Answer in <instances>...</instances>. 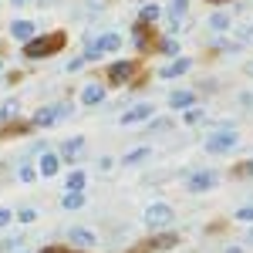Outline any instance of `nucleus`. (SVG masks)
Segmentation results:
<instances>
[{
	"mask_svg": "<svg viewBox=\"0 0 253 253\" xmlns=\"http://www.w3.org/2000/svg\"><path fill=\"white\" fill-rule=\"evenodd\" d=\"M64 47V34H47V38H31L24 44V58L41 61V58H51Z\"/></svg>",
	"mask_w": 253,
	"mask_h": 253,
	"instance_id": "f257e3e1",
	"label": "nucleus"
},
{
	"mask_svg": "<svg viewBox=\"0 0 253 253\" xmlns=\"http://www.w3.org/2000/svg\"><path fill=\"white\" fill-rule=\"evenodd\" d=\"M236 145H240V135L236 132H213V135L206 138V152H213V156H223V152H233Z\"/></svg>",
	"mask_w": 253,
	"mask_h": 253,
	"instance_id": "f03ea898",
	"label": "nucleus"
},
{
	"mask_svg": "<svg viewBox=\"0 0 253 253\" xmlns=\"http://www.w3.org/2000/svg\"><path fill=\"white\" fill-rule=\"evenodd\" d=\"M175 219V213H172V206L169 203H152L149 210H145V223L152 226V230H159V226H169Z\"/></svg>",
	"mask_w": 253,
	"mask_h": 253,
	"instance_id": "7ed1b4c3",
	"label": "nucleus"
},
{
	"mask_svg": "<svg viewBox=\"0 0 253 253\" xmlns=\"http://www.w3.org/2000/svg\"><path fill=\"white\" fill-rule=\"evenodd\" d=\"M122 47V38L118 34H105V38H98L88 44V51H84V61H98L105 51H118Z\"/></svg>",
	"mask_w": 253,
	"mask_h": 253,
	"instance_id": "20e7f679",
	"label": "nucleus"
},
{
	"mask_svg": "<svg viewBox=\"0 0 253 253\" xmlns=\"http://www.w3.org/2000/svg\"><path fill=\"white\" fill-rule=\"evenodd\" d=\"M216 182H219V175H216L213 169H203V172H193V175H189L186 189H189V193H210Z\"/></svg>",
	"mask_w": 253,
	"mask_h": 253,
	"instance_id": "39448f33",
	"label": "nucleus"
},
{
	"mask_svg": "<svg viewBox=\"0 0 253 253\" xmlns=\"http://www.w3.org/2000/svg\"><path fill=\"white\" fill-rule=\"evenodd\" d=\"M68 112H71L68 105H47V108H41L38 115H34V125H54V122L64 118Z\"/></svg>",
	"mask_w": 253,
	"mask_h": 253,
	"instance_id": "423d86ee",
	"label": "nucleus"
},
{
	"mask_svg": "<svg viewBox=\"0 0 253 253\" xmlns=\"http://www.w3.org/2000/svg\"><path fill=\"white\" fill-rule=\"evenodd\" d=\"M68 243H75L78 250H91L98 243V236L91 230H81V226H71V233H68Z\"/></svg>",
	"mask_w": 253,
	"mask_h": 253,
	"instance_id": "0eeeda50",
	"label": "nucleus"
},
{
	"mask_svg": "<svg viewBox=\"0 0 253 253\" xmlns=\"http://www.w3.org/2000/svg\"><path fill=\"white\" fill-rule=\"evenodd\" d=\"M132 71H135L132 61H115V64L108 68V81H112V84H125V81L132 78Z\"/></svg>",
	"mask_w": 253,
	"mask_h": 253,
	"instance_id": "6e6552de",
	"label": "nucleus"
},
{
	"mask_svg": "<svg viewBox=\"0 0 253 253\" xmlns=\"http://www.w3.org/2000/svg\"><path fill=\"white\" fill-rule=\"evenodd\" d=\"M34 34H38V27H34L31 20H14V24H10V38L14 41H24V44H27Z\"/></svg>",
	"mask_w": 253,
	"mask_h": 253,
	"instance_id": "1a4fd4ad",
	"label": "nucleus"
},
{
	"mask_svg": "<svg viewBox=\"0 0 253 253\" xmlns=\"http://www.w3.org/2000/svg\"><path fill=\"white\" fill-rule=\"evenodd\" d=\"M58 169H61V159L54 156V152H44V156H41V162H38V172L44 175V179L58 175Z\"/></svg>",
	"mask_w": 253,
	"mask_h": 253,
	"instance_id": "9d476101",
	"label": "nucleus"
},
{
	"mask_svg": "<svg viewBox=\"0 0 253 253\" xmlns=\"http://www.w3.org/2000/svg\"><path fill=\"white\" fill-rule=\"evenodd\" d=\"M186 10H189V0H172L169 3V27L179 31V20L186 17Z\"/></svg>",
	"mask_w": 253,
	"mask_h": 253,
	"instance_id": "9b49d317",
	"label": "nucleus"
},
{
	"mask_svg": "<svg viewBox=\"0 0 253 253\" xmlns=\"http://www.w3.org/2000/svg\"><path fill=\"white\" fill-rule=\"evenodd\" d=\"M149 115H152V105H135L132 112H125V115H122V125H135V122H145Z\"/></svg>",
	"mask_w": 253,
	"mask_h": 253,
	"instance_id": "f8f14e48",
	"label": "nucleus"
},
{
	"mask_svg": "<svg viewBox=\"0 0 253 253\" xmlns=\"http://www.w3.org/2000/svg\"><path fill=\"white\" fill-rule=\"evenodd\" d=\"M81 149H84V138H81V135L68 138V142H64V145H61V159H68V162H71V159L78 156Z\"/></svg>",
	"mask_w": 253,
	"mask_h": 253,
	"instance_id": "ddd939ff",
	"label": "nucleus"
},
{
	"mask_svg": "<svg viewBox=\"0 0 253 253\" xmlns=\"http://www.w3.org/2000/svg\"><path fill=\"white\" fill-rule=\"evenodd\" d=\"M81 101H84V105H98V101H105V88H101V84H88V88L81 91Z\"/></svg>",
	"mask_w": 253,
	"mask_h": 253,
	"instance_id": "4468645a",
	"label": "nucleus"
},
{
	"mask_svg": "<svg viewBox=\"0 0 253 253\" xmlns=\"http://www.w3.org/2000/svg\"><path fill=\"white\" fill-rule=\"evenodd\" d=\"M182 71H189V58H179V61H172V64H166L159 75H162V78H175V75H182Z\"/></svg>",
	"mask_w": 253,
	"mask_h": 253,
	"instance_id": "2eb2a0df",
	"label": "nucleus"
},
{
	"mask_svg": "<svg viewBox=\"0 0 253 253\" xmlns=\"http://www.w3.org/2000/svg\"><path fill=\"white\" fill-rule=\"evenodd\" d=\"M193 101H196L193 91H172V95H169V105H172V108H189Z\"/></svg>",
	"mask_w": 253,
	"mask_h": 253,
	"instance_id": "dca6fc26",
	"label": "nucleus"
},
{
	"mask_svg": "<svg viewBox=\"0 0 253 253\" xmlns=\"http://www.w3.org/2000/svg\"><path fill=\"white\" fill-rule=\"evenodd\" d=\"M159 17H162V7H159V3H145V7H142V14H138L142 24H156Z\"/></svg>",
	"mask_w": 253,
	"mask_h": 253,
	"instance_id": "f3484780",
	"label": "nucleus"
},
{
	"mask_svg": "<svg viewBox=\"0 0 253 253\" xmlns=\"http://www.w3.org/2000/svg\"><path fill=\"white\" fill-rule=\"evenodd\" d=\"M84 182H88V179H84V172H81V169H75V172L68 175V186H64V189H68V193H84Z\"/></svg>",
	"mask_w": 253,
	"mask_h": 253,
	"instance_id": "a211bd4d",
	"label": "nucleus"
},
{
	"mask_svg": "<svg viewBox=\"0 0 253 253\" xmlns=\"http://www.w3.org/2000/svg\"><path fill=\"white\" fill-rule=\"evenodd\" d=\"M61 206L64 210H81L84 206V193H64L61 196Z\"/></svg>",
	"mask_w": 253,
	"mask_h": 253,
	"instance_id": "6ab92c4d",
	"label": "nucleus"
},
{
	"mask_svg": "<svg viewBox=\"0 0 253 253\" xmlns=\"http://www.w3.org/2000/svg\"><path fill=\"white\" fill-rule=\"evenodd\" d=\"M149 156H152V149H149V145H142V149H135V152H128L122 162H125V166H138L142 159H149Z\"/></svg>",
	"mask_w": 253,
	"mask_h": 253,
	"instance_id": "aec40b11",
	"label": "nucleus"
},
{
	"mask_svg": "<svg viewBox=\"0 0 253 253\" xmlns=\"http://www.w3.org/2000/svg\"><path fill=\"white\" fill-rule=\"evenodd\" d=\"M210 27H213V31H226V27H230V14H223V10L213 14V17H210Z\"/></svg>",
	"mask_w": 253,
	"mask_h": 253,
	"instance_id": "412c9836",
	"label": "nucleus"
},
{
	"mask_svg": "<svg viewBox=\"0 0 253 253\" xmlns=\"http://www.w3.org/2000/svg\"><path fill=\"white\" fill-rule=\"evenodd\" d=\"M17 112H20V105H17V101H7V105L0 108V118H14Z\"/></svg>",
	"mask_w": 253,
	"mask_h": 253,
	"instance_id": "4be33fe9",
	"label": "nucleus"
},
{
	"mask_svg": "<svg viewBox=\"0 0 253 253\" xmlns=\"http://www.w3.org/2000/svg\"><path fill=\"white\" fill-rule=\"evenodd\" d=\"M175 243H179L175 236H159V240H156V250H172Z\"/></svg>",
	"mask_w": 253,
	"mask_h": 253,
	"instance_id": "5701e85b",
	"label": "nucleus"
},
{
	"mask_svg": "<svg viewBox=\"0 0 253 253\" xmlns=\"http://www.w3.org/2000/svg\"><path fill=\"white\" fill-rule=\"evenodd\" d=\"M17 219H20V223H34V219H38V210H31V206H24V210L17 213Z\"/></svg>",
	"mask_w": 253,
	"mask_h": 253,
	"instance_id": "b1692460",
	"label": "nucleus"
},
{
	"mask_svg": "<svg viewBox=\"0 0 253 253\" xmlns=\"http://www.w3.org/2000/svg\"><path fill=\"white\" fill-rule=\"evenodd\" d=\"M169 128H172V122H169V118H159V122L149 125V132H169Z\"/></svg>",
	"mask_w": 253,
	"mask_h": 253,
	"instance_id": "393cba45",
	"label": "nucleus"
},
{
	"mask_svg": "<svg viewBox=\"0 0 253 253\" xmlns=\"http://www.w3.org/2000/svg\"><path fill=\"white\" fill-rule=\"evenodd\" d=\"M20 182H34V179H38V172H34V169H31V166H20Z\"/></svg>",
	"mask_w": 253,
	"mask_h": 253,
	"instance_id": "a878e982",
	"label": "nucleus"
},
{
	"mask_svg": "<svg viewBox=\"0 0 253 253\" xmlns=\"http://www.w3.org/2000/svg\"><path fill=\"white\" fill-rule=\"evenodd\" d=\"M236 219H240V223H253V206H243V210H236Z\"/></svg>",
	"mask_w": 253,
	"mask_h": 253,
	"instance_id": "bb28decb",
	"label": "nucleus"
},
{
	"mask_svg": "<svg viewBox=\"0 0 253 253\" xmlns=\"http://www.w3.org/2000/svg\"><path fill=\"white\" fill-rule=\"evenodd\" d=\"M98 169H101V172H112V169H115V159H98Z\"/></svg>",
	"mask_w": 253,
	"mask_h": 253,
	"instance_id": "cd10ccee",
	"label": "nucleus"
},
{
	"mask_svg": "<svg viewBox=\"0 0 253 253\" xmlns=\"http://www.w3.org/2000/svg\"><path fill=\"white\" fill-rule=\"evenodd\" d=\"M162 51H166V54H175V51H179V44L169 38V41H162Z\"/></svg>",
	"mask_w": 253,
	"mask_h": 253,
	"instance_id": "c85d7f7f",
	"label": "nucleus"
},
{
	"mask_svg": "<svg viewBox=\"0 0 253 253\" xmlns=\"http://www.w3.org/2000/svg\"><path fill=\"white\" fill-rule=\"evenodd\" d=\"M0 247H3V250H10V253H14V250H17V247H20V240H14V236H10V240H3Z\"/></svg>",
	"mask_w": 253,
	"mask_h": 253,
	"instance_id": "c756f323",
	"label": "nucleus"
},
{
	"mask_svg": "<svg viewBox=\"0 0 253 253\" xmlns=\"http://www.w3.org/2000/svg\"><path fill=\"white\" fill-rule=\"evenodd\" d=\"M10 219H14V213H10V210H0V226H7Z\"/></svg>",
	"mask_w": 253,
	"mask_h": 253,
	"instance_id": "7c9ffc66",
	"label": "nucleus"
},
{
	"mask_svg": "<svg viewBox=\"0 0 253 253\" xmlns=\"http://www.w3.org/2000/svg\"><path fill=\"white\" fill-rule=\"evenodd\" d=\"M199 118H203V112H199V108H193V112H189V115H186V122H189V125H193V122H199Z\"/></svg>",
	"mask_w": 253,
	"mask_h": 253,
	"instance_id": "2f4dec72",
	"label": "nucleus"
},
{
	"mask_svg": "<svg viewBox=\"0 0 253 253\" xmlns=\"http://www.w3.org/2000/svg\"><path fill=\"white\" fill-rule=\"evenodd\" d=\"M41 253H68V250H61V247H44Z\"/></svg>",
	"mask_w": 253,
	"mask_h": 253,
	"instance_id": "473e14b6",
	"label": "nucleus"
},
{
	"mask_svg": "<svg viewBox=\"0 0 253 253\" xmlns=\"http://www.w3.org/2000/svg\"><path fill=\"white\" fill-rule=\"evenodd\" d=\"M240 38H243V41H253V27H247V31L240 34Z\"/></svg>",
	"mask_w": 253,
	"mask_h": 253,
	"instance_id": "72a5a7b5",
	"label": "nucleus"
},
{
	"mask_svg": "<svg viewBox=\"0 0 253 253\" xmlns=\"http://www.w3.org/2000/svg\"><path fill=\"white\" fill-rule=\"evenodd\" d=\"M10 3H14V7H27L31 0H10Z\"/></svg>",
	"mask_w": 253,
	"mask_h": 253,
	"instance_id": "f704fd0d",
	"label": "nucleus"
},
{
	"mask_svg": "<svg viewBox=\"0 0 253 253\" xmlns=\"http://www.w3.org/2000/svg\"><path fill=\"white\" fill-rule=\"evenodd\" d=\"M243 172H247V175H253V162H250V166H247V169H243Z\"/></svg>",
	"mask_w": 253,
	"mask_h": 253,
	"instance_id": "c9c22d12",
	"label": "nucleus"
},
{
	"mask_svg": "<svg viewBox=\"0 0 253 253\" xmlns=\"http://www.w3.org/2000/svg\"><path fill=\"white\" fill-rule=\"evenodd\" d=\"M226 253H240V250H236V247H230V250H226Z\"/></svg>",
	"mask_w": 253,
	"mask_h": 253,
	"instance_id": "e433bc0d",
	"label": "nucleus"
},
{
	"mask_svg": "<svg viewBox=\"0 0 253 253\" xmlns=\"http://www.w3.org/2000/svg\"><path fill=\"white\" fill-rule=\"evenodd\" d=\"M14 253H27V250H20V247H17V250H14Z\"/></svg>",
	"mask_w": 253,
	"mask_h": 253,
	"instance_id": "4c0bfd02",
	"label": "nucleus"
},
{
	"mask_svg": "<svg viewBox=\"0 0 253 253\" xmlns=\"http://www.w3.org/2000/svg\"><path fill=\"white\" fill-rule=\"evenodd\" d=\"M213 3H223V0H213Z\"/></svg>",
	"mask_w": 253,
	"mask_h": 253,
	"instance_id": "58836bf2",
	"label": "nucleus"
},
{
	"mask_svg": "<svg viewBox=\"0 0 253 253\" xmlns=\"http://www.w3.org/2000/svg\"><path fill=\"white\" fill-rule=\"evenodd\" d=\"M250 243H253V233H250Z\"/></svg>",
	"mask_w": 253,
	"mask_h": 253,
	"instance_id": "ea45409f",
	"label": "nucleus"
},
{
	"mask_svg": "<svg viewBox=\"0 0 253 253\" xmlns=\"http://www.w3.org/2000/svg\"><path fill=\"white\" fill-rule=\"evenodd\" d=\"M0 68H3V61H0Z\"/></svg>",
	"mask_w": 253,
	"mask_h": 253,
	"instance_id": "a19ab883",
	"label": "nucleus"
},
{
	"mask_svg": "<svg viewBox=\"0 0 253 253\" xmlns=\"http://www.w3.org/2000/svg\"><path fill=\"white\" fill-rule=\"evenodd\" d=\"M250 71H253V68H250Z\"/></svg>",
	"mask_w": 253,
	"mask_h": 253,
	"instance_id": "79ce46f5",
	"label": "nucleus"
}]
</instances>
